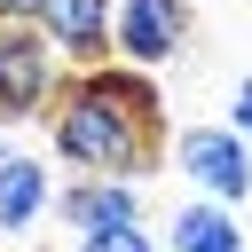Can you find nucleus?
I'll list each match as a JSON object with an SVG mask.
<instances>
[{
	"label": "nucleus",
	"instance_id": "obj_2",
	"mask_svg": "<svg viewBox=\"0 0 252 252\" xmlns=\"http://www.w3.org/2000/svg\"><path fill=\"white\" fill-rule=\"evenodd\" d=\"M165 165L189 181V197H205V205H244L252 197V142L236 134V126H173V150H165Z\"/></svg>",
	"mask_w": 252,
	"mask_h": 252
},
{
	"label": "nucleus",
	"instance_id": "obj_4",
	"mask_svg": "<svg viewBox=\"0 0 252 252\" xmlns=\"http://www.w3.org/2000/svg\"><path fill=\"white\" fill-rule=\"evenodd\" d=\"M189 32H197V8H189V0H118V16H110V55L134 63V71H158V63H173V55L189 47Z\"/></svg>",
	"mask_w": 252,
	"mask_h": 252
},
{
	"label": "nucleus",
	"instance_id": "obj_11",
	"mask_svg": "<svg viewBox=\"0 0 252 252\" xmlns=\"http://www.w3.org/2000/svg\"><path fill=\"white\" fill-rule=\"evenodd\" d=\"M0 24H39V0H0Z\"/></svg>",
	"mask_w": 252,
	"mask_h": 252
},
{
	"label": "nucleus",
	"instance_id": "obj_1",
	"mask_svg": "<svg viewBox=\"0 0 252 252\" xmlns=\"http://www.w3.org/2000/svg\"><path fill=\"white\" fill-rule=\"evenodd\" d=\"M47 150L71 173H102V181H150L173 150L158 79L134 63H102V71H71L55 110H47Z\"/></svg>",
	"mask_w": 252,
	"mask_h": 252
},
{
	"label": "nucleus",
	"instance_id": "obj_12",
	"mask_svg": "<svg viewBox=\"0 0 252 252\" xmlns=\"http://www.w3.org/2000/svg\"><path fill=\"white\" fill-rule=\"evenodd\" d=\"M0 150H8V142H0Z\"/></svg>",
	"mask_w": 252,
	"mask_h": 252
},
{
	"label": "nucleus",
	"instance_id": "obj_10",
	"mask_svg": "<svg viewBox=\"0 0 252 252\" xmlns=\"http://www.w3.org/2000/svg\"><path fill=\"white\" fill-rule=\"evenodd\" d=\"M228 126H236V134H252V71H244V79H236V94H228Z\"/></svg>",
	"mask_w": 252,
	"mask_h": 252
},
{
	"label": "nucleus",
	"instance_id": "obj_9",
	"mask_svg": "<svg viewBox=\"0 0 252 252\" xmlns=\"http://www.w3.org/2000/svg\"><path fill=\"white\" fill-rule=\"evenodd\" d=\"M79 252H165L150 228H110V236H94V244H79Z\"/></svg>",
	"mask_w": 252,
	"mask_h": 252
},
{
	"label": "nucleus",
	"instance_id": "obj_7",
	"mask_svg": "<svg viewBox=\"0 0 252 252\" xmlns=\"http://www.w3.org/2000/svg\"><path fill=\"white\" fill-rule=\"evenodd\" d=\"M55 213V173L32 150H0V236H32Z\"/></svg>",
	"mask_w": 252,
	"mask_h": 252
},
{
	"label": "nucleus",
	"instance_id": "obj_3",
	"mask_svg": "<svg viewBox=\"0 0 252 252\" xmlns=\"http://www.w3.org/2000/svg\"><path fill=\"white\" fill-rule=\"evenodd\" d=\"M63 79L71 71L39 24H0V118H47Z\"/></svg>",
	"mask_w": 252,
	"mask_h": 252
},
{
	"label": "nucleus",
	"instance_id": "obj_6",
	"mask_svg": "<svg viewBox=\"0 0 252 252\" xmlns=\"http://www.w3.org/2000/svg\"><path fill=\"white\" fill-rule=\"evenodd\" d=\"M55 213H63V228H71L79 244H94V236H110V228H142V189H134V181L79 173V181L55 189Z\"/></svg>",
	"mask_w": 252,
	"mask_h": 252
},
{
	"label": "nucleus",
	"instance_id": "obj_8",
	"mask_svg": "<svg viewBox=\"0 0 252 252\" xmlns=\"http://www.w3.org/2000/svg\"><path fill=\"white\" fill-rule=\"evenodd\" d=\"M165 252H244V228L228 205H205V197H181L173 220H165Z\"/></svg>",
	"mask_w": 252,
	"mask_h": 252
},
{
	"label": "nucleus",
	"instance_id": "obj_5",
	"mask_svg": "<svg viewBox=\"0 0 252 252\" xmlns=\"http://www.w3.org/2000/svg\"><path fill=\"white\" fill-rule=\"evenodd\" d=\"M110 16H118V0H39V32H47V47L63 55V71H102V63H118V55H110Z\"/></svg>",
	"mask_w": 252,
	"mask_h": 252
}]
</instances>
